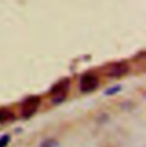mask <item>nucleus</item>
Segmentation results:
<instances>
[{"mask_svg":"<svg viewBox=\"0 0 146 147\" xmlns=\"http://www.w3.org/2000/svg\"><path fill=\"white\" fill-rule=\"evenodd\" d=\"M69 86H70V82L68 79H65L54 86V88L51 90V97H53L54 104H59L65 99L68 90H69Z\"/></svg>","mask_w":146,"mask_h":147,"instance_id":"f257e3e1","label":"nucleus"},{"mask_svg":"<svg viewBox=\"0 0 146 147\" xmlns=\"http://www.w3.org/2000/svg\"><path fill=\"white\" fill-rule=\"evenodd\" d=\"M98 86V78L93 73H87L81 76L80 79V90L82 92H90L93 90H95Z\"/></svg>","mask_w":146,"mask_h":147,"instance_id":"f03ea898","label":"nucleus"},{"mask_svg":"<svg viewBox=\"0 0 146 147\" xmlns=\"http://www.w3.org/2000/svg\"><path fill=\"white\" fill-rule=\"evenodd\" d=\"M40 105V97L31 96L29 97L22 105V115L23 117H31L36 113Z\"/></svg>","mask_w":146,"mask_h":147,"instance_id":"7ed1b4c3","label":"nucleus"},{"mask_svg":"<svg viewBox=\"0 0 146 147\" xmlns=\"http://www.w3.org/2000/svg\"><path fill=\"white\" fill-rule=\"evenodd\" d=\"M129 71V66L126 63H115L107 67L109 76H122Z\"/></svg>","mask_w":146,"mask_h":147,"instance_id":"20e7f679","label":"nucleus"},{"mask_svg":"<svg viewBox=\"0 0 146 147\" xmlns=\"http://www.w3.org/2000/svg\"><path fill=\"white\" fill-rule=\"evenodd\" d=\"M13 117V114L9 112V111H0V121H6L8 119H11Z\"/></svg>","mask_w":146,"mask_h":147,"instance_id":"39448f33","label":"nucleus"},{"mask_svg":"<svg viewBox=\"0 0 146 147\" xmlns=\"http://www.w3.org/2000/svg\"><path fill=\"white\" fill-rule=\"evenodd\" d=\"M9 136H7V135H5V136H2L1 138H0V147H6L7 146V144L9 143Z\"/></svg>","mask_w":146,"mask_h":147,"instance_id":"423d86ee","label":"nucleus"},{"mask_svg":"<svg viewBox=\"0 0 146 147\" xmlns=\"http://www.w3.org/2000/svg\"><path fill=\"white\" fill-rule=\"evenodd\" d=\"M119 89H120V88H118V87H116V88H113V89H111V90L107 91V94L110 95V94H112V92H114V91H118Z\"/></svg>","mask_w":146,"mask_h":147,"instance_id":"0eeeda50","label":"nucleus"}]
</instances>
